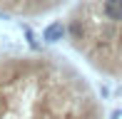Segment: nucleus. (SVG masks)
I'll list each match as a JSON object with an SVG mask.
<instances>
[{
    "label": "nucleus",
    "instance_id": "f257e3e1",
    "mask_svg": "<svg viewBox=\"0 0 122 119\" xmlns=\"http://www.w3.org/2000/svg\"><path fill=\"white\" fill-rule=\"evenodd\" d=\"M0 119H105V107L65 55L13 50L0 55Z\"/></svg>",
    "mask_w": 122,
    "mask_h": 119
},
{
    "label": "nucleus",
    "instance_id": "7ed1b4c3",
    "mask_svg": "<svg viewBox=\"0 0 122 119\" xmlns=\"http://www.w3.org/2000/svg\"><path fill=\"white\" fill-rule=\"evenodd\" d=\"M70 0H0V15L3 18L15 15V18L35 20V18H42V15L60 10Z\"/></svg>",
    "mask_w": 122,
    "mask_h": 119
},
{
    "label": "nucleus",
    "instance_id": "f03ea898",
    "mask_svg": "<svg viewBox=\"0 0 122 119\" xmlns=\"http://www.w3.org/2000/svg\"><path fill=\"white\" fill-rule=\"evenodd\" d=\"M65 40L107 79H122V0H77L65 18Z\"/></svg>",
    "mask_w": 122,
    "mask_h": 119
}]
</instances>
